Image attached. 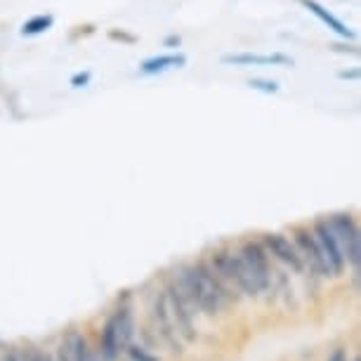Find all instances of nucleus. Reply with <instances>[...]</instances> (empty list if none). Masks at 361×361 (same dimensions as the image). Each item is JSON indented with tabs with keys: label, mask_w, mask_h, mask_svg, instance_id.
Returning a JSON list of instances; mask_svg holds the SVG:
<instances>
[{
	"label": "nucleus",
	"mask_w": 361,
	"mask_h": 361,
	"mask_svg": "<svg viewBox=\"0 0 361 361\" xmlns=\"http://www.w3.org/2000/svg\"><path fill=\"white\" fill-rule=\"evenodd\" d=\"M175 283L185 293V298L192 302V307H199L206 314H217L222 305L231 300L229 290L224 288V281L215 274L208 264H189V267H180Z\"/></svg>",
	"instance_id": "1"
},
{
	"label": "nucleus",
	"mask_w": 361,
	"mask_h": 361,
	"mask_svg": "<svg viewBox=\"0 0 361 361\" xmlns=\"http://www.w3.org/2000/svg\"><path fill=\"white\" fill-rule=\"evenodd\" d=\"M213 271L217 276L222 279V281H229L234 283L238 290L246 293V295H260V288H257L253 274H250V269L246 267V262H243V257L238 255V250H217L213 255Z\"/></svg>",
	"instance_id": "2"
},
{
	"label": "nucleus",
	"mask_w": 361,
	"mask_h": 361,
	"mask_svg": "<svg viewBox=\"0 0 361 361\" xmlns=\"http://www.w3.org/2000/svg\"><path fill=\"white\" fill-rule=\"evenodd\" d=\"M333 234H336L340 250L345 255V262H350L352 267H359L361 262V236L359 227L354 222V217L350 213H336L329 220Z\"/></svg>",
	"instance_id": "3"
},
{
	"label": "nucleus",
	"mask_w": 361,
	"mask_h": 361,
	"mask_svg": "<svg viewBox=\"0 0 361 361\" xmlns=\"http://www.w3.org/2000/svg\"><path fill=\"white\" fill-rule=\"evenodd\" d=\"M166 298H168V310H170V317H173V322H175L177 336H182L187 343H194L196 329H194V307H192V302L185 298V293L180 290V286H177L175 281L168 283Z\"/></svg>",
	"instance_id": "4"
},
{
	"label": "nucleus",
	"mask_w": 361,
	"mask_h": 361,
	"mask_svg": "<svg viewBox=\"0 0 361 361\" xmlns=\"http://www.w3.org/2000/svg\"><path fill=\"white\" fill-rule=\"evenodd\" d=\"M312 234L317 236L319 246H322V253H324L326 262H329V267H331V276L343 274L345 255H343V250H340V243H338L336 234H333L329 220H317L314 227H312Z\"/></svg>",
	"instance_id": "5"
},
{
	"label": "nucleus",
	"mask_w": 361,
	"mask_h": 361,
	"mask_svg": "<svg viewBox=\"0 0 361 361\" xmlns=\"http://www.w3.org/2000/svg\"><path fill=\"white\" fill-rule=\"evenodd\" d=\"M295 248H298L300 257L305 260V267L317 271L319 276H331V267H329V262H326L322 246H319L317 236L312 234V229L295 231Z\"/></svg>",
	"instance_id": "6"
},
{
	"label": "nucleus",
	"mask_w": 361,
	"mask_h": 361,
	"mask_svg": "<svg viewBox=\"0 0 361 361\" xmlns=\"http://www.w3.org/2000/svg\"><path fill=\"white\" fill-rule=\"evenodd\" d=\"M238 255L243 257L246 267L250 269L260 293L269 290L271 276H269V260H267V253H264V246H260V243H255V241H246L238 248Z\"/></svg>",
	"instance_id": "7"
},
{
	"label": "nucleus",
	"mask_w": 361,
	"mask_h": 361,
	"mask_svg": "<svg viewBox=\"0 0 361 361\" xmlns=\"http://www.w3.org/2000/svg\"><path fill=\"white\" fill-rule=\"evenodd\" d=\"M264 248L276 257L279 262L288 264L293 271H305V260L300 257L295 243H290L283 234H264Z\"/></svg>",
	"instance_id": "8"
},
{
	"label": "nucleus",
	"mask_w": 361,
	"mask_h": 361,
	"mask_svg": "<svg viewBox=\"0 0 361 361\" xmlns=\"http://www.w3.org/2000/svg\"><path fill=\"white\" fill-rule=\"evenodd\" d=\"M220 62L227 66H290L293 59L288 54H281V52H271V54L234 52V54H224Z\"/></svg>",
	"instance_id": "9"
},
{
	"label": "nucleus",
	"mask_w": 361,
	"mask_h": 361,
	"mask_svg": "<svg viewBox=\"0 0 361 361\" xmlns=\"http://www.w3.org/2000/svg\"><path fill=\"white\" fill-rule=\"evenodd\" d=\"M154 317H156V324H159V333H161V338L166 340L168 347H170V350H173L175 354H182V343H180V336H177V329H175L173 317H170L166 290L159 293V298H156V305H154Z\"/></svg>",
	"instance_id": "10"
},
{
	"label": "nucleus",
	"mask_w": 361,
	"mask_h": 361,
	"mask_svg": "<svg viewBox=\"0 0 361 361\" xmlns=\"http://www.w3.org/2000/svg\"><path fill=\"white\" fill-rule=\"evenodd\" d=\"M187 64V57L182 52H168V54H156L140 64V76H159L170 69H180Z\"/></svg>",
	"instance_id": "11"
},
{
	"label": "nucleus",
	"mask_w": 361,
	"mask_h": 361,
	"mask_svg": "<svg viewBox=\"0 0 361 361\" xmlns=\"http://www.w3.org/2000/svg\"><path fill=\"white\" fill-rule=\"evenodd\" d=\"M302 5L307 8L312 15H314L319 22H322L324 26H329V29L336 33V36H340V38H354V31L347 26L345 22H340V19L333 15V12H329L324 8L322 3H317V0H302Z\"/></svg>",
	"instance_id": "12"
},
{
	"label": "nucleus",
	"mask_w": 361,
	"mask_h": 361,
	"mask_svg": "<svg viewBox=\"0 0 361 361\" xmlns=\"http://www.w3.org/2000/svg\"><path fill=\"white\" fill-rule=\"evenodd\" d=\"M118 350H121L118 333H116V324H114V317H111L104 324V331H102V361H116Z\"/></svg>",
	"instance_id": "13"
},
{
	"label": "nucleus",
	"mask_w": 361,
	"mask_h": 361,
	"mask_svg": "<svg viewBox=\"0 0 361 361\" xmlns=\"http://www.w3.org/2000/svg\"><path fill=\"white\" fill-rule=\"evenodd\" d=\"M114 324H116V333H118V345L128 347L133 340V333H135V322H133L130 307H121L118 312H116Z\"/></svg>",
	"instance_id": "14"
},
{
	"label": "nucleus",
	"mask_w": 361,
	"mask_h": 361,
	"mask_svg": "<svg viewBox=\"0 0 361 361\" xmlns=\"http://www.w3.org/2000/svg\"><path fill=\"white\" fill-rule=\"evenodd\" d=\"M52 24H54L52 15H36V17H31L29 22H24L22 33L24 36H38V33H45Z\"/></svg>",
	"instance_id": "15"
},
{
	"label": "nucleus",
	"mask_w": 361,
	"mask_h": 361,
	"mask_svg": "<svg viewBox=\"0 0 361 361\" xmlns=\"http://www.w3.org/2000/svg\"><path fill=\"white\" fill-rule=\"evenodd\" d=\"M69 343H71V361H97V357L87 350V343L78 333H71Z\"/></svg>",
	"instance_id": "16"
},
{
	"label": "nucleus",
	"mask_w": 361,
	"mask_h": 361,
	"mask_svg": "<svg viewBox=\"0 0 361 361\" xmlns=\"http://www.w3.org/2000/svg\"><path fill=\"white\" fill-rule=\"evenodd\" d=\"M248 85L253 87V90H262V92H279V83L274 80H260V78H250Z\"/></svg>",
	"instance_id": "17"
},
{
	"label": "nucleus",
	"mask_w": 361,
	"mask_h": 361,
	"mask_svg": "<svg viewBox=\"0 0 361 361\" xmlns=\"http://www.w3.org/2000/svg\"><path fill=\"white\" fill-rule=\"evenodd\" d=\"M128 354H130L133 361H159L156 357H152V354H147L142 347H133V345H128Z\"/></svg>",
	"instance_id": "18"
},
{
	"label": "nucleus",
	"mask_w": 361,
	"mask_h": 361,
	"mask_svg": "<svg viewBox=\"0 0 361 361\" xmlns=\"http://www.w3.org/2000/svg\"><path fill=\"white\" fill-rule=\"evenodd\" d=\"M90 78H92V73H90V71L76 73V76L71 78V85H73V87H85L87 83H90Z\"/></svg>",
	"instance_id": "19"
},
{
	"label": "nucleus",
	"mask_w": 361,
	"mask_h": 361,
	"mask_svg": "<svg viewBox=\"0 0 361 361\" xmlns=\"http://www.w3.org/2000/svg\"><path fill=\"white\" fill-rule=\"evenodd\" d=\"M57 361H71V343H69V338H66V343H64L62 347H59Z\"/></svg>",
	"instance_id": "20"
},
{
	"label": "nucleus",
	"mask_w": 361,
	"mask_h": 361,
	"mask_svg": "<svg viewBox=\"0 0 361 361\" xmlns=\"http://www.w3.org/2000/svg\"><path fill=\"white\" fill-rule=\"evenodd\" d=\"M29 361H54L50 354H43V352H33Z\"/></svg>",
	"instance_id": "21"
},
{
	"label": "nucleus",
	"mask_w": 361,
	"mask_h": 361,
	"mask_svg": "<svg viewBox=\"0 0 361 361\" xmlns=\"http://www.w3.org/2000/svg\"><path fill=\"white\" fill-rule=\"evenodd\" d=\"M329 361H347V357H345V350H336L329 357Z\"/></svg>",
	"instance_id": "22"
},
{
	"label": "nucleus",
	"mask_w": 361,
	"mask_h": 361,
	"mask_svg": "<svg viewBox=\"0 0 361 361\" xmlns=\"http://www.w3.org/2000/svg\"><path fill=\"white\" fill-rule=\"evenodd\" d=\"M3 361H22V359H19V354H17V352H10Z\"/></svg>",
	"instance_id": "23"
},
{
	"label": "nucleus",
	"mask_w": 361,
	"mask_h": 361,
	"mask_svg": "<svg viewBox=\"0 0 361 361\" xmlns=\"http://www.w3.org/2000/svg\"><path fill=\"white\" fill-rule=\"evenodd\" d=\"M357 361H359V359H357Z\"/></svg>",
	"instance_id": "24"
}]
</instances>
